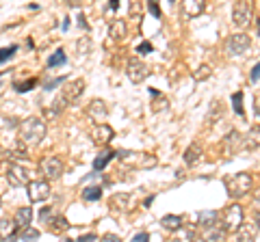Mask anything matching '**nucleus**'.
<instances>
[{
    "label": "nucleus",
    "mask_w": 260,
    "mask_h": 242,
    "mask_svg": "<svg viewBox=\"0 0 260 242\" xmlns=\"http://www.w3.org/2000/svg\"><path fill=\"white\" fill-rule=\"evenodd\" d=\"M249 44H251V37L249 35H245V33H234V35L228 37L225 52L230 54V56H241V54L247 52Z\"/></svg>",
    "instance_id": "obj_5"
},
{
    "label": "nucleus",
    "mask_w": 260,
    "mask_h": 242,
    "mask_svg": "<svg viewBox=\"0 0 260 242\" xmlns=\"http://www.w3.org/2000/svg\"><path fill=\"white\" fill-rule=\"evenodd\" d=\"M160 225H162L165 229H169V231H176V229L182 227V216H178V214H167V216H162Z\"/></svg>",
    "instance_id": "obj_25"
},
{
    "label": "nucleus",
    "mask_w": 260,
    "mask_h": 242,
    "mask_svg": "<svg viewBox=\"0 0 260 242\" xmlns=\"http://www.w3.org/2000/svg\"><path fill=\"white\" fill-rule=\"evenodd\" d=\"M258 35H260V20H258Z\"/></svg>",
    "instance_id": "obj_49"
},
{
    "label": "nucleus",
    "mask_w": 260,
    "mask_h": 242,
    "mask_svg": "<svg viewBox=\"0 0 260 242\" xmlns=\"http://www.w3.org/2000/svg\"><path fill=\"white\" fill-rule=\"evenodd\" d=\"M221 147H223V156H228V158H232L234 154H239V151L243 149V134L239 130H230L223 136Z\"/></svg>",
    "instance_id": "obj_9"
},
{
    "label": "nucleus",
    "mask_w": 260,
    "mask_h": 242,
    "mask_svg": "<svg viewBox=\"0 0 260 242\" xmlns=\"http://www.w3.org/2000/svg\"><path fill=\"white\" fill-rule=\"evenodd\" d=\"M15 231H18V227H15V221L13 219H9V216L0 219V238H3V240H13L15 238Z\"/></svg>",
    "instance_id": "obj_19"
},
{
    "label": "nucleus",
    "mask_w": 260,
    "mask_h": 242,
    "mask_svg": "<svg viewBox=\"0 0 260 242\" xmlns=\"http://www.w3.org/2000/svg\"><path fill=\"white\" fill-rule=\"evenodd\" d=\"M7 182L11 184V186L20 188V186H28V173L26 169L22 165H9L7 169Z\"/></svg>",
    "instance_id": "obj_11"
},
{
    "label": "nucleus",
    "mask_w": 260,
    "mask_h": 242,
    "mask_svg": "<svg viewBox=\"0 0 260 242\" xmlns=\"http://www.w3.org/2000/svg\"><path fill=\"white\" fill-rule=\"evenodd\" d=\"M100 197H102V188L100 186H87L83 190V199L85 201H98Z\"/></svg>",
    "instance_id": "obj_29"
},
{
    "label": "nucleus",
    "mask_w": 260,
    "mask_h": 242,
    "mask_svg": "<svg viewBox=\"0 0 260 242\" xmlns=\"http://www.w3.org/2000/svg\"><path fill=\"white\" fill-rule=\"evenodd\" d=\"M37 85V80L35 78H30V80H26V83H13V87H15V91L18 93H26V91H30L32 87Z\"/></svg>",
    "instance_id": "obj_33"
},
{
    "label": "nucleus",
    "mask_w": 260,
    "mask_h": 242,
    "mask_svg": "<svg viewBox=\"0 0 260 242\" xmlns=\"http://www.w3.org/2000/svg\"><path fill=\"white\" fill-rule=\"evenodd\" d=\"M219 221H221V214L217 212V210H204V212H200L198 214V223H200V227H215V225H219Z\"/></svg>",
    "instance_id": "obj_15"
},
{
    "label": "nucleus",
    "mask_w": 260,
    "mask_h": 242,
    "mask_svg": "<svg viewBox=\"0 0 260 242\" xmlns=\"http://www.w3.org/2000/svg\"><path fill=\"white\" fill-rule=\"evenodd\" d=\"M254 225H256V227L260 229V210H258V212H256V223H254Z\"/></svg>",
    "instance_id": "obj_48"
},
{
    "label": "nucleus",
    "mask_w": 260,
    "mask_h": 242,
    "mask_svg": "<svg viewBox=\"0 0 260 242\" xmlns=\"http://www.w3.org/2000/svg\"><path fill=\"white\" fill-rule=\"evenodd\" d=\"M37 238H39L37 229H32V227L22 229V242H37Z\"/></svg>",
    "instance_id": "obj_35"
},
{
    "label": "nucleus",
    "mask_w": 260,
    "mask_h": 242,
    "mask_svg": "<svg viewBox=\"0 0 260 242\" xmlns=\"http://www.w3.org/2000/svg\"><path fill=\"white\" fill-rule=\"evenodd\" d=\"M215 117H217V119L221 117V102H219V100H217V102H213V106H210V115L206 117V124L210 126V124H213V119H215Z\"/></svg>",
    "instance_id": "obj_32"
},
{
    "label": "nucleus",
    "mask_w": 260,
    "mask_h": 242,
    "mask_svg": "<svg viewBox=\"0 0 260 242\" xmlns=\"http://www.w3.org/2000/svg\"><path fill=\"white\" fill-rule=\"evenodd\" d=\"M117 7H119V3H117V0H113V3H109V9H113V11H115Z\"/></svg>",
    "instance_id": "obj_46"
},
{
    "label": "nucleus",
    "mask_w": 260,
    "mask_h": 242,
    "mask_svg": "<svg viewBox=\"0 0 260 242\" xmlns=\"http://www.w3.org/2000/svg\"><path fill=\"white\" fill-rule=\"evenodd\" d=\"M26 192H28V199L32 204H39V201H46L50 197V184L46 180H32V182H28Z\"/></svg>",
    "instance_id": "obj_8"
},
{
    "label": "nucleus",
    "mask_w": 260,
    "mask_h": 242,
    "mask_svg": "<svg viewBox=\"0 0 260 242\" xmlns=\"http://www.w3.org/2000/svg\"><path fill=\"white\" fill-rule=\"evenodd\" d=\"M195 240V231L189 227H180L174 231V242H193Z\"/></svg>",
    "instance_id": "obj_26"
},
{
    "label": "nucleus",
    "mask_w": 260,
    "mask_h": 242,
    "mask_svg": "<svg viewBox=\"0 0 260 242\" xmlns=\"http://www.w3.org/2000/svg\"><path fill=\"white\" fill-rule=\"evenodd\" d=\"M100 242H121V238H119V236H115V233H104Z\"/></svg>",
    "instance_id": "obj_39"
},
{
    "label": "nucleus",
    "mask_w": 260,
    "mask_h": 242,
    "mask_svg": "<svg viewBox=\"0 0 260 242\" xmlns=\"http://www.w3.org/2000/svg\"><path fill=\"white\" fill-rule=\"evenodd\" d=\"M137 52L139 54H148V52H152V44H148V42H143L139 48H137Z\"/></svg>",
    "instance_id": "obj_40"
},
{
    "label": "nucleus",
    "mask_w": 260,
    "mask_h": 242,
    "mask_svg": "<svg viewBox=\"0 0 260 242\" xmlns=\"http://www.w3.org/2000/svg\"><path fill=\"white\" fill-rule=\"evenodd\" d=\"M228 231L223 225H215V227H208L202 231V242H225Z\"/></svg>",
    "instance_id": "obj_14"
},
{
    "label": "nucleus",
    "mask_w": 260,
    "mask_h": 242,
    "mask_svg": "<svg viewBox=\"0 0 260 242\" xmlns=\"http://www.w3.org/2000/svg\"><path fill=\"white\" fill-rule=\"evenodd\" d=\"M48 225H50L54 231H68V229H70L68 219H65V216H59V214H54V216H52V221L48 223Z\"/></svg>",
    "instance_id": "obj_28"
},
{
    "label": "nucleus",
    "mask_w": 260,
    "mask_h": 242,
    "mask_svg": "<svg viewBox=\"0 0 260 242\" xmlns=\"http://www.w3.org/2000/svg\"><path fill=\"white\" fill-rule=\"evenodd\" d=\"M113 158H117V151L115 149H104V151H100L98 158H95V163H93V169H95V171H102V169L107 167Z\"/></svg>",
    "instance_id": "obj_21"
},
{
    "label": "nucleus",
    "mask_w": 260,
    "mask_h": 242,
    "mask_svg": "<svg viewBox=\"0 0 260 242\" xmlns=\"http://www.w3.org/2000/svg\"><path fill=\"white\" fill-rule=\"evenodd\" d=\"M83 91H85V80H72V83H68L65 85V89H63V98L68 100V104L70 102H76L80 95H83Z\"/></svg>",
    "instance_id": "obj_13"
},
{
    "label": "nucleus",
    "mask_w": 260,
    "mask_h": 242,
    "mask_svg": "<svg viewBox=\"0 0 260 242\" xmlns=\"http://www.w3.org/2000/svg\"><path fill=\"white\" fill-rule=\"evenodd\" d=\"M200 158H202V147H200V145H198V143L189 145V147H186V151H184V163H186V167H193Z\"/></svg>",
    "instance_id": "obj_23"
},
{
    "label": "nucleus",
    "mask_w": 260,
    "mask_h": 242,
    "mask_svg": "<svg viewBox=\"0 0 260 242\" xmlns=\"http://www.w3.org/2000/svg\"><path fill=\"white\" fill-rule=\"evenodd\" d=\"M251 184H254V177H251L249 173H234V175H228L223 180V186H225L228 195H230L232 199L245 197L251 190Z\"/></svg>",
    "instance_id": "obj_3"
},
{
    "label": "nucleus",
    "mask_w": 260,
    "mask_h": 242,
    "mask_svg": "<svg viewBox=\"0 0 260 242\" xmlns=\"http://www.w3.org/2000/svg\"><path fill=\"white\" fill-rule=\"evenodd\" d=\"M148 11L154 15V18H158V15H160V11H158V5H156V3H148Z\"/></svg>",
    "instance_id": "obj_42"
},
{
    "label": "nucleus",
    "mask_w": 260,
    "mask_h": 242,
    "mask_svg": "<svg viewBox=\"0 0 260 242\" xmlns=\"http://www.w3.org/2000/svg\"><path fill=\"white\" fill-rule=\"evenodd\" d=\"M232 104H234V110H237V115L243 117V93H234L232 95Z\"/></svg>",
    "instance_id": "obj_36"
},
{
    "label": "nucleus",
    "mask_w": 260,
    "mask_h": 242,
    "mask_svg": "<svg viewBox=\"0 0 260 242\" xmlns=\"http://www.w3.org/2000/svg\"><path fill=\"white\" fill-rule=\"evenodd\" d=\"M256 115H258V119H260V98H256Z\"/></svg>",
    "instance_id": "obj_47"
},
{
    "label": "nucleus",
    "mask_w": 260,
    "mask_h": 242,
    "mask_svg": "<svg viewBox=\"0 0 260 242\" xmlns=\"http://www.w3.org/2000/svg\"><path fill=\"white\" fill-rule=\"evenodd\" d=\"M133 242H150V236L145 231H141V233H137V236L133 238Z\"/></svg>",
    "instance_id": "obj_43"
},
{
    "label": "nucleus",
    "mask_w": 260,
    "mask_h": 242,
    "mask_svg": "<svg viewBox=\"0 0 260 242\" xmlns=\"http://www.w3.org/2000/svg\"><path fill=\"white\" fill-rule=\"evenodd\" d=\"M39 169H42V173L48 177V180H56V177L63 175V160L56 158V156H50V158L42 160Z\"/></svg>",
    "instance_id": "obj_10"
},
{
    "label": "nucleus",
    "mask_w": 260,
    "mask_h": 242,
    "mask_svg": "<svg viewBox=\"0 0 260 242\" xmlns=\"http://www.w3.org/2000/svg\"><path fill=\"white\" fill-rule=\"evenodd\" d=\"M63 242H72V240H63Z\"/></svg>",
    "instance_id": "obj_50"
},
{
    "label": "nucleus",
    "mask_w": 260,
    "mask_h": 242,
    "mask_svg": "<svg viewBox=\"0 0 260 242\" xmlns=\"http://www.w3.org/2000/svg\"><path fill=\"white\" fill-rule=\"evenodd\" d=\"M76 242H95V236L93 233H85V236H80Z\"/></svg>",
    "instance_id": "obj_44"
},
{
    "label": "nucleus",
    "mask_w": 260,
    "mask_h": 242,
    "mask_svg": "<svg viewBox=\"0 0 260 242\" xmlns=\"http://www.w3.org/2000/svg\"><path fill=\"white\" fill-rule=\"evenodd\" d=\"M52 216H54L52 208H44V210H39V221H42V223H50V221H52Z\"/></svg>",
    "instance_id": "obj_37"
},
{
    "label": "nucleus",
    "mask_w": 260,
    "mask_h": 242,
    "mask_svg": "<svg viewBox=\"0 0 260 242\" xmlns=\"http://www.w3.org/2000/svg\"><path fill=\"white\" fill-rule=\"evenodd\" d=\"M87 112H89V117L95 119V121H100L109 115V108H107V104H104L102 100H91L89 102V106H87Z\"/></svg>",
    "instance_id": "obj_17"
},
{
    "label": "nucleus",
    "mask_w": 260,
    "mask_h": 242,
    "mask_svg": "<svg viewBox=\"0 0 260 242\" xmlns=\"http://www.w3.org/2000/svg\"><path fill=\"white\" fill-rule=\"evenodd\" d=\"M113 206L119 208V210H128L130 208V197L126 195V192H119V195L113 197Z\"/></svg>",
    "instance_id": "obj_30"
},
{
    "label": "nucleus",
    "mask_w": 260,
    "mask_h": 242,
    "mask_svg": "<svg viewBox=\"0 0 260 242\" xmlns=\"http://www.w3.org/2000/svg\"><path fill=\"white\" fill-rule=\"evenodd\" d=\"M91 141L93 143H98V145H107V143H111L113 141V136H115V132H113V128L111 126H107V124H98V126H93L91 128Z\"/></svg>",
    "instance_id": "obj_12"
},
{
    "label": "nucleus",
    "mask_w": 260,
    "mask_h": 242,
    "mask_svg": "<svg viewBox=\"0 0 260 242\" xmlns=\"http://www.w3.org/2000/svg\"><path fill=\"white\" fill-rule=\"evenodd\" d=\"M18 134L24 145H37L46 136V121L39 117H28L26 121L20 124Z\"/></svg>",
    "instance_id": "obj_1"
},
{
    "label": "nucleus",
    "mask_w": 260,
    "mask_h": 242,
    "mask_svg": "<svg viewBox=\"0 0 260 242\" xmlns=\"http://www.w3.org/2000/svg\"><path fill=\"white\" fill-rule=\"evenodd\" d=\"M18 52V46H9V48H0V65H3L5 61H9L11 56Z\"/></svg>",
    "instance_id": "obj_34"
},
{
    "label": "nucleus",
    "mask_w": 260,
    "mask_h": 242,
    "mask_svg": "<svg viewBox=\"0 0 260 242\" xmlns=\"http://www.w3.org/2000/svg\"><path fill=\"white\" fill-rule=\"evenodd\" d=\"M109 33H111V39H115V42H121V39L126 37V22H124V20H113Z\"/></svg>",
    "instance_id": "obj_24"
},
{
    "label": "nucleus",
    "mask_w": 260,
    "mask_h": 242,
    "mask_svg": "<svg viewBox=\"0 0 260 242\" xmlns=\"http://www.w3.org/2000/svg\"><path fill=\"white\" fill-rule=\"evenodd\" d=\"M256 225H241V229L237 231V242H254L256 238Z\"/></svg>",
    "instance_id": "obj_22"
},
{
    "label": "nucleus",
    "mask_w": 260,
    "mask_h": 242,
    "mask_svg": "<svg viewBox=\"0 0 260 242\" xmlns=\"http://www.w3.org/2000/svg\"><path fill=\"white\" fill-rule=\"evenodd\" d=\"M249 80H251V83H258V80H260V63H258V65H256L254 69H251Z\"/></svg>",
    "instance_id": "obj_38"
},
{
    "label": "nucleus",
    "mask_w": 260,
    "mask_h": 242,
    "mask_svg": "<svg viewBox=\"0 0 260 242\" xmlns=\"http://www.w3.org/2000/svg\"><path fill=\"white\" fill-rule=\"evenodd\" d=\"M152 106H154V110H160V108H167V100H160V102L156 100V102H154V104H152Z\"/></svg>",
    "instance_id": "obj_45"
},
{
    "label": "nucleus",
    "mask_w": 260,
    "mask_h": 242,
    "mask_svg": "<svg viewBox=\"0 0 260 242\" xmlns=\"http://www.w3.org/2000/svg\"><path fill=\"white\" fill-rule=\"evenodd\" d=\"M204 3L202 0H186V3H182V11L186 18H198V15L204 11Z\"/></svg>",
    "instance_id": "obj_20"
},
{
    "label": "nucleus",
    "mask_w": 260,
    "mask_h": 242,
    "mask_svg": "<svg viewBox=\"0 0 260 242\" xmlns=\"http://www.w3.org/2000/svg\"><path fill=\"white\" fill-rule=\"evenodd\" d=\"M210 76H213V67L210 65H200L198 69H195V74H193L195 80H208Z\"/></svg>",
    "instance_id": "obj_31"
},
{
    "label": "nucleus",
    "mask_w": 260,
    "mask_h": 242,
    "mask_svg": "<svg viewBox=\"0 0 260 242\" xmlns=\"http://www.w3.org/2000/svg\"><path fill=\"white\" fill-rule=\"evenodd\" d=\"M61 83H63L61 78H54V80H50V83H46V87H44V89H46V91H52V89H54V87H59Z\"/></svg>",
    "instance_id": "obj_41"
},
{
    "label": "nucleus",
    "mask_w": 260,
    "mask_h": 242,
    "mask_svg": "<svg viewBox=\"0 0 260 242\" xmlns=\"http://www.w3.org/2000/svg\"><path fill=\"white\" fill-rule=\"evenodd\" d=\"M13 221H15V227L18 229H28L30 227V221H32V208H20L18 212H15L13 216Z\"/></svg>",
    "instance_id": "obj_18"
},
{
    "label": "nucleus",
    "mask_w": 260,
    "mask_h": 242,
    "mask_svg": "<svg viewBox=\"0 0 260 242\" xmlns=\"http://www.w3.org/2000/svg\"><path fill=\"white\" fill-rule=\"evenodd\" d=\"M117 158L121 165L130 169H154L158 165L156 156L145 154V151H135V149H117Z\"/></svg>",
    "instance_id": "obj_2"
},
{
    "label": "nucleus",
    "mask_w": 260,
    "mask_h": 242,
    "mask_svg": "<svg viewBox=\"0 0 260 242\" xmlns=\"http://www.w3.org/2000/svg\"><path fill=\"white\" fill-rule=\"evenodd\" d=\"M221 225L225 227V231H239L243 225V208L239 204L228 206L221 214Z\"/></svg>",
    "instance_id": "obj_4"
},
{
    "label": "nucleus",
    "mask_w": 260,
    "mask_h": 242,
    "mask_svg": "<svg viewBox=\"0 0 260 242\" xmlns=\"http://www.w3.org/2000/svg\"><path fill=\"white\" fill-rule=\"evenodd\" d=\"M126 76L130 78V83L141 85L143 80L150 76V67L145 65L143 61H139V59H130L128 61V67H126Z\"/></svg>",
    "instance_id": "obj_7"
},
{
    "label": "nucleus",
    "mask_w": 260,
    "mask_h": 242,
    "mask_svg": "<svg viewBox=\"0 0 260 242\" xmlns=\"http://www.w3.org/2000/svg\"><path fill=\"white\" fill-rule=\"evenodd\" d=\"M65 61H68V54H65V50L59 48V50H54L52 56H48V67H59Z\"/></svg>",
    "instance_id": "obj_27"
},
{
    "label": "nucleus",
    "mask_w": 260,
    "mask_h": 242,
    "mask_svg": "<svg viewBox=\"0 0 260 242\" xmlns=\"http://www.w3.org/2000/svg\"><path fill=\"white\" fill-rule=\"evenodd\" d=\"M258 147H260V126H254V128H249L245 136H243V149L254 151Z\"/></svg>",
    "instance_id": "obj_16"
},
{
    "label": "nucleus",
    "mask_w": 260,
    "mask_h": 242,
    "mask_svg": "<svg viewBox=\"0 0 260 242\" xmlns=\"http://www.w3.org/2000/svg\"><path fill=\"white\" fill-rule=\"evenodd\" d=\"M251 18H254V7L249 3H237L232 9V22L234 26L239 28H247L251 24Z\"/></svg>",
    "instance_id": "obj_6"
}]
</instances>
